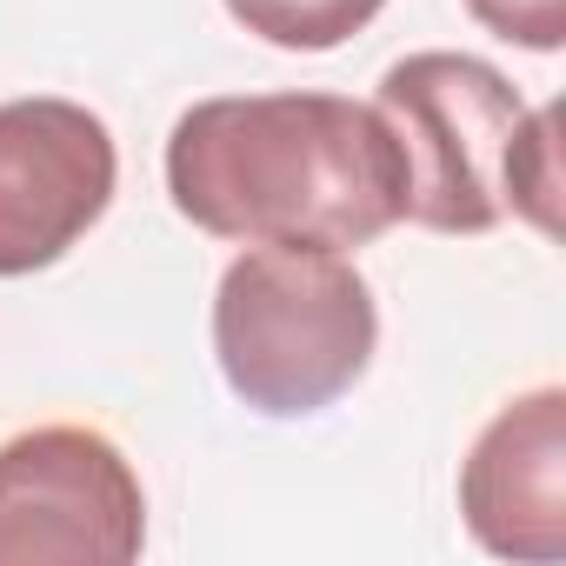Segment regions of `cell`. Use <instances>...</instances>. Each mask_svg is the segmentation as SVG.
Returning a JSON list of instances; mask_svg holds the SVG:
<instances>
[{
    "mask_svg": "<svg viewBox=\"0 0 566 566\" xmlns=\"http://www.w3.org/2000/svg\"><path fill=\"white\" fill-rule=\"evenodd\" d=\"M167 193L247 247H367L407 220V154L347 94H213L167 134Z\"/></svg>",
    "mask_w": 566,
    "mask_h": 566,
    "instance_id": "cell-1",
    "label": "cell"
},
{
    "mask_svg": "<svg viewBox=\"0 0 566 566\" xmlns=\"http://www.w3.org/2000/svg\"><path fill=\"white\" fill-rule=\"evenodd\" d=\"M387 0H227V14L260 34L266 48H287V54H334L347 48Z\"/></svg>",
    "mask_w": 566,
    "mask_h": 566,
    "instance_id": "cell-7",
    "label": "cell"
},
{
    "mask_svg": "<svg viewBox=\"0 0 566 566\" xmlns=\"http://www.w3.org/2000/svg\"><path fill=\"white\" fill-rule=\"evenodd\" d=\"M380 307L334 247H247L213 294V360L240 407L307 420L374 367Z\"/></svg>",
    "mask_w": 566,
    "mask_h": 566,
    "instance_id": "cell-3",
    "label": "cell"
},
{
    "mask_svg": "<svg viewBox=\"0 0 566 566\" xmlns=\"http://www.w3.org/2000/svg\"><path fill=\"white\" fill-rule=\"evenodd\" d=\"M120 154L94 107L34 94L0 107V280L54 266L107 207Z\"/></svg>",
    "mask_w": 566,
    "mask_h": 566,
    "instance_id": "cell-5",
    "label": "cell"
},
{
    "mask_svg": "<svg viewBox=\"0 0 566 566\" xmlns=\"http://www.w3.org/2000/svg\"><path fill=\"white\" fill-rule=\"evenodd\" d=\"M147 546V493L94 427H34L0 447V566H127Z\"/></svg>",
    "mask_w": 566,
    "mask_h": 566,
    "instance_id": "cell-4",
    "label": "cell"
},
{
    "mask_svg": "<svg viewBox=\"0 0 566 566\" xmlns=\"http://www.w3.org/2000/svg\"><path fill=\"white\" fill-rule=\"evenodd\" d=\"M467 533L500 559H566V394L533 387L506 400L460 460Z\"/></svg>",
    "mask_w": 566,
    "mask_h": 566,
    "instance_id": "cell-6",
    "label": "cell"
},
{
    "mask_svg": "<svg viewBox=\"0 0 566 566\" xmlns=\"http://www.w3.org/2000/svg\"><path fill=\"white\" fill-rule=\"evenodd\" d=\"M407 154V220L433 233H486L506 213L559 233V114L526 107L513 81L473 54H407L374 101Z\"/></svg>",
    "mask_w": 566,
    "mask_h": 566,
    "instance_id": "cell-2",
    "label": "cell"
},
{
    "mask_svg": "<svg viewBox=\"0 0 566 566\" xmlns=\"http://www.w3.org/2000/svg\"><path fill=\"white\" fill-rule=\"evenodd\" d=\"M467 14L526 54H553L566 41V0H467Z\"/></svg>",
    "mask_w": 566,
    "mask_h": 566,
    "instance_id": "cell-8",
    "label": "cell"
}]
</instances>
